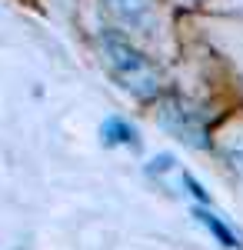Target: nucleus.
Listing matches in <instances>:
<instances>
[{
  "mask_svg": "<svg viewBox=\"0 0 243 250\" xmlns=\"http://www.w3.org/2000/svg\"><path fill=\"white\" fill-rule=\"evenodd\" d=\"M103 60H107L110 74L120 80L123 90H130L137 97H153L160 90L157 67L140 50H133L130 43H123V40H117V37H107L103 40Z\"/></svg>",
  "mask_w": 243,
  "mask_h": 250,
  "instance_id": "1",
  "label": "nucleus"
},
{
  "mask_svg": "<svg viewBox=\"0 0 243 250\" xmlns=\"http://www.w3.org/2000/svg\"><path fill=\"white\" fill-rule=\"evenodd\" d=\"M110 17L130 30H147L153 23V3L150 0H103Z\"/></svg>",
  "mask_w": 243,
  "mask_h": 250,
  "instance_id": "2",
  "label": "nucleus"
},
{
  "mask_svg": "<svg viewBox=\"0 0 243 250\" xmlns=\"http://www.w3.org/2000/svg\"><path fill=\"white\" fill-rule=\"evenodd\" d=\"M167 127L170 130H177L180 140H187V144H197V147H203V124L197 120V117H190V110H167Z\"/></svg>",
  "mask_w": 243,
  "mask_h": 250,
  "instance_id": "3",
  "label": "nucleus"
},
{
  "mask_svg": "<svg viewBox=\"0 0 243 250\" xmlns=\"http://www.w3.org/2000/svg\"><path fill=\"white\" fill-rule=\"evenodd\" d=\"M193 217H197V224H203L206 230L217 237V244H223L226 250H240V247H243V244H240V237L230 230V227H226V224L220 220V217H217V213H210V210H206V207H193Z\"/></svg>",
  "mask_w": 243,
  "mask_h": 250,
  "instance_id": "4",
  "label": "nucleus"
},
{
  "mask_svg": "<svg viewBox=\"0 0 243 250\" xmlns=\"http://www.w3.org/2000/svg\"><path fill=\"white\" fill-rule=\"evenodd\" d=\"M100 134H103V144H107V147H137V144H140V140H137V130H133L127 120H120V117L103 120Z\"/></svg>",
  "mask_w": 243,
  "mask_h": 250,
  "instance_id": "5",
  "label": "nucleus"
},
{
  "mask_svg": "<svg viewBox=\"0 0 243 250\" xmlns=\"http://www.w3.org/2000/svg\"><path fill=\"white\" fill-rule=\"evenodd\" d=\"M183 187H187V190L193 193V197H197L200 204H210V193H206L203 187H200V180H197L193 173H183Z\"/></svg>",
  "mask_w": 243,
  "mask_h": 250,
  "instance_id": "6",
  "label": "nucleus"
},
{
  "mask_svg": "<svg viewBox=\"0 0 243 250\" xmlns=\"http://www.w3.org/2000/svg\"><path fill=\"white\" fill-rule=\"evenodd\" d=\"M170 167H173V157L163 154V157H157V160H150V164H147V173H167Z\"/></svg>",
  "mask_w": 243,
  "mask_h": 250,
  "instance_id": "7",
  "label": "nucleus"
},
{
  "mask_svg": "<svg viewBox=\"0 0 243 250\" xmlns=\"http://www.w3.org/2000/svg\"><path fill=\"white\" fill-rule=\"evenodd\" d=\"M230 160H233V167L243 173V140H240V144H233V150H230Z\"/></svg>",
  "mask_w": 243,
  "mask_h": 250,
  "instance_id": "8",
  "label": "nucleus"
}]
</instances>
